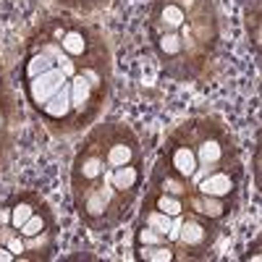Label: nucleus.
I'll return each mask as SVG.
<instances>
[{"instance_id":"nucleus-1","label":"nucleus","mask_w":262,"mask_h":262,"mask_svg":"<svg viewBox=\"0 0 262 262\" xmlns=\"http://www.w3.org/2000/svg\"><path fill=\"white\" fill-rule=\"evenodd\" d=\"M32 215H34L32 202H29V200H18V202L11 207V226H13V228H21Z\"/></svg>"},{"instance_id":"nucleus-2","label":"nucleus","mask_w":262,"mask_h":262,"mask_svg":"<svg viewBox=\"0 0 262 262\" xmlns=\"http://www.w3.org/2000/svg\"><path fill=\"white\" fill-rule=\"evenodd\" d=\"M48 228V221H45V215H42V212H34L32 217H29V221L24 223V226H21L18 228V233L21 236H24V238H37L42 231H45Z\"/></svg>"},{"instance_id":"nucleus-3","label":"nucleus","mask_w":262,"mask_h":262,"mask_svg":"<svg viewBox=\"0 0 262 262\" xmlns=\"http://www.w3.org/2000/svg\"><path fill=\"white\" fill-rule=\"evenodd\" d=\"M0 123H3V116H0Z\"/></svg>"}]
</instances>
